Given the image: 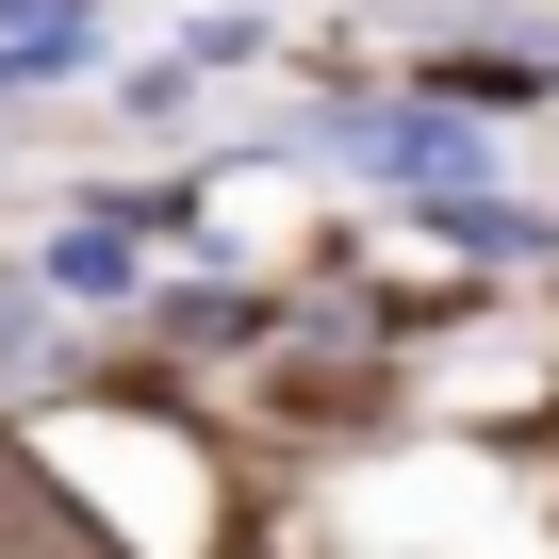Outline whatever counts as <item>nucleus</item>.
Listing matches in <instances>:
<instances>
[{
  "label": "nucleus",
  "instance_id": "1",
  "mask_svg": "<svg viewBox=\"0 0 559 559\" xmlns=\"http://www.w3.org/2000/svg\"><path fill=\"white\" fill-rule=\"evenodd\" d=\"M330 148L346 165H379V181H477V132H461V99H362V116H330Z\"/></svg>",
  "mask_w": 559,
  "mask_h": 559
}]
</instances>
